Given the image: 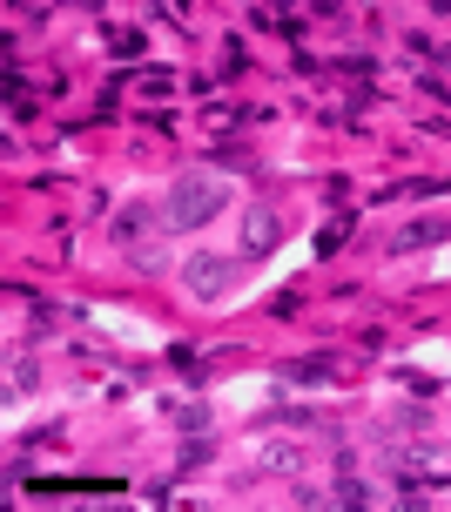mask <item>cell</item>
Masks as SVG:
<instances>
[{
    "mask_svg": "<svg viewBox=\"0 0 451 512\" xmlns=\"http://www.w3.org/2000/svg\"><path fill=\"white\" fill-rule=\"evenodd\" d=\"M142 230H149V209H128V216H115V236H122V243H135Z\"/></svg>",
    "mask_w": 451,
    "mask_h": 512,
    "instance_id": "cell-5",
    "label": "cell"
},
{
    "mask_svg": "<svg viewBox=\"0 0 451 512\" xmlns=\"http://www.w3.org/2000/svg\"><path fill=\"white\" fill-rule=\"evenodd\" d=\"M276 236H283V223H276L270 209H250V216H243V256H270Z\"/></svg>",
    "mask_w": 451,
    "mask_h": 512,
    "instance_id": "cell-3",
    "label": "cell"
},
{
    "mask_svg": "<svg viewBox=\"0 0 451 512\" xmlns=\"http://www.w3.org/2000/svg\"><path fill=\"white\" fill-rule=\"evenodd\" d=\"M290 378H303V384H324V378H330V364H324V358H303V364H290Z\"/></svg>",
    "mask_w": 451,
    "mask_h": 512,
    "instance_id": "cell-6",
    "label": "cell"
},
{
    "mask_svg": "<svg viewBox=\"0 0 451 512\" xmlns=\"http://www.w3.org/2000/svg\"><path fill=\"white\" fill-rule=\"evenodd\" d=\"M445 236H451V223H438V216H425V223H404V230H398V243H391V250H431V243H445Z\"/></svg>",
    "mask_w": 451,
    "mask_h": 512,
    "instance_id": "cell-4",
    "label": "cell"
},
{
    "mask_svg": "<svg viewBox=\"0 0 451 512\" xmlns=\"http://www.w3.org/2000/svg\"><path fill=\"white\" fill-rule=\"evenodd\" d=\"M216 209H223V182H216V176H182L176 196H169V223L189 230V223H209Z\"/></svg>",
    "mask_w": 451,
    "mask_h": 512,
    "instance_id": "cell-1",
    "label": "cell"
},
{
    "mask_svg": "<svg viewBox=\"0 0 451 512\" xmlns=\"http://www.w3.org/2000/svg\"><path fill=\"white\" fill-rule=\"evenodd\" d=\"M182 283L196 290L202 304H216L229 283H236V256H189V270H182Z\"/></svg>",
    "mask_w": 451,
    "mask_h": 512,
    "instance_id": "cell-2",
    "label": "cell"
}]
</instances>
